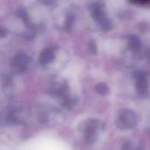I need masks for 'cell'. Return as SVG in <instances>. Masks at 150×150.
Wrapping results in <instances>:
<instances>
[{
    "instance_id": "obj_6",
    "label": "cell",
    "mask_w": 150,
    "mask_h": 150,
    "mask_svg": "<svg viewBox=\"0 0 150 150\" xmlns=\"http://www.w3.org/2000/svg\"><path fill=\"white\" fill-rule=\"evenodd\" d=\"M48 92L53 97L64 99L69 95V85L65 79L60 77H56L50 82L48 88Z\"/></svg>"
},
{
    "instance_id": "obj_12",
    "label": "cell",
    "mask_w": 150,
    "mask_h": 150,
    "mask_svg": "<svg viewBox=\"0 0 150 150\" xmlns=\"http://www.w3.org/2000/svg\"><path fill=\"white\" fill-rule=\"evenodd\" d=\"M124 149H143L144 146L142 144L136 140H128L122 146Z\"/></svg>"
},
{
    "instance_id": "obj_3",
    "label": "cell",
    "mask_w": 150,
    "mask_h": 150,
    "mask_svg": "<svg viewBox=\"0 0 150 150\" xmlns=\"http://www.w3.org/2000/svg\"><path fill=\"white\" fill-rule=\"evenodd\" d=\"M38 120L42 125H55L64 120L62 112L53 105H42L38 110Z\"/></svg>"
},
{
    "instance_id": "obj_1",
    "label": "cell",
    "mask_w": 150,
    "mask_h": 150,
    "mask_svg": "<svg viewBox=\"0 0 150 150\" xmlns=\"http://www.w3.org/2000/svg\"><path fill=\"white\" fill-rule=\"evenodd\" d=\"M105 123L96 119H89L82 122L79 130L88 144L95 143L105 130Z\"/></svg>"
},
{
    "instance_id": "obj_13",
    "label": "cell",
    "mask_w": 150,
    "mask_h": 150,
    "mask_svg": "<svg viewBox=\"0 0 150 150\" xmlns=\"http://www.w3.org/2000/svg\"><path fill=\"white\" fill-rule=\"evenodd\" d=\"M75 18H76V16L73 13H67L66 15L65 21H64V28L67 31H70V29L73 26V23L75 21Z\"/></svg>"
},
{
    "instance_id": "obj_4",
    "label": "cell",
    "mask_w": 150,
    "mask_h": 150,
    "mask_svg": "<svg viewBox=\"0 0 150 150\" xmlns=\"http://www.w3.org/2000/svg\"><path fill=\"white\" fill-rule=\"evenodd\" d=\"M137 93L142 98H150V72L136 70L133 73Z\"/></svg>"
},
{
    "instance_id": "obj_5",
    "label": "cell",
    "mask_w": 150,
    "mask_h": 150,
    "mask_svg": "<svg viewBox=\"0 0 150 150\" xmlns=\"http://www.w3.org/2000/svg\"><path fill=\"white\" fill-rule=\"evenodd\" d=\"M138 116L131 109H124L119 114L116 120V125L120 130L133 129L138 125Z\"/></svg>"
},
{
    "instance_id": "obj_15",
    "label": "cell",
    "mask_w": 150,
    "mask_h": 150,
    "mask_svg": "<svg viewBox=\"0 0 150 150\" xmlns=\"http://www.w3.org/2000/svg\"><path fill=\"white\" fill-rule=\"evenodd\" d=\"M133 4L140 6H150V0H130Z\"/></svg>"
},
{
    "instance_id": "obj_16",
    "label": "cell",
    "mask_w": 150,
    "mask_h": 150,
    "mask_svg": "<svg viewBox=\"0 0 150 150\" xmlns=\"http://www.w3.org/2000/svg\"><path fill=\"white\" fill-rule=\"evenodd\" d=\"M89 50L92 53H94V54H96L97 51H98V48H97V45L95 43V42L94 40H91L89 44Z\"/></svg>"
},
{
    "instance_id": "obj_8",
    "label": "cell",
    "mask_w": 150,
    "mask_h": 150,
    "mask_svg": "<svg viewBox=\"0 0 150 150\" xmlns=\"http://www.w3.org/2000/svg\"><path fill=\"white\" fill-rule=\"evenodd\" d=\"M104 7H105V4L103 1H96L91 6V14L93 18L98 22V24L108 18L106 13H105Z\"/></svg>"
},
{
    "instance_id": "obj_18",
    "label": "cell",
    "mask_w": 150,
    "mask_h": 150,
    "mask_svg": "<svg viewBox=\"0 0 150 150\" xmlns=\"http://www.w3.org/2000/svg\"><path fill=\"white\" fill-rule=\"evenodd\" d=\"M144 55H145V57H146V58L147 59V60L150 61V48H147V49L145 51Z\"/></svg>"
},
{
    "instance_id": "obj_7",
    "label": "cell",
    "mask_w": 150,
    "mask_h": 150,
    "mask_svg": "<svg viewBox=\"0 0 150 150\" xmlns=\"http://www.w3.org/2000/svg\"><path fill=\"white\" fill-rule=\"evenodd\" d=\"M31 62L29 56L24 51H20L14 56L11 61V67L16 74L24 73Z\"/></svg>"
},
{
    "instance_id": "obj_11",
    "label": "cell",
    "mask_w": 150,
    "mask_h": 150,
    "mask_svg": "<svg viewBox=\"0 0 150 150\" xmlns=\"http://www.w3.org/2000/svg\"><path fill=\"white\" fill-rule=\"evenodd\" d=\"M142 43L140 38L136 35H129L127 39L128 49L133 54H139L142 50Z\"/></svg>"
},
{
    "instance_id": "obj_14",
    "label": "cell",
    "mask_w": 150,
    "mask_h": 150,
    "mask_svg": "<svg viewBox=\"0 0 150 150\" xmlns=\"http://www.w3.org/2000/svg\"><path fill=\"white\" fill-rule=\"evenodd\" d=\"M95 90L98 92L99 95H102V96H105V95H108L109 92V89L108 86H107L106 83H99L95 86Z\"/></svg>"
},
{
    "instance_id": "obj_2",
    "label": "cell",
    "mask_w": 150,
    "mask_h": 150,
    "mask_svg": "<svg viewBox=\"0 0 150 150\" xmlns=\"http://www.w3.org/2000/svg\"><path fill=\"white\" fill-rule=\"evenodd\" d=\"M29 117L28 109L22 106L8 105L0 115V123L2 125H22L26 122Z\"/></svg>"
},
{
    "instance_id": "obj_9",
    "label": "cell",
    "mask_w": 150,
    "mask_h": 150,
    "mask_svg": "<svg viewBox=\"0 0 150 150\" xmlns=\"http://www.w3.org/2000/svg\"><path fill=\"white\" fill-rule=\"evenodd\" d=\"M56 50L54 47H48L42 50L39 56V62L42 66L46 67L54 61Z\"/></svg>"
},
{
    "instance_id": "obj_10",
    "label": "cell",
    "mask_w": 150,
    "mask_h": 150,
    "mask_svg": "<svg viewBox=\"0 0 150 150\" xmlns=\"http://www.w3.org/2000/svg\"><path fill=\"white\" fill-rule=\"evenodd\" d=\"M13 81L10 76L7 75L0 76V89L5 96H11L13 90Z\"/></svg>"
},
{
    "instance_id": "obj_17",
    "label": "cell",
    "mask_w": 150,
    "mask_h": 150,
    "mask_svg": "<svg viewBox=\"0 0 150 150\" xmlns=\"http://www.w3.org/2000/svg\"><path fill=\"white\" fill-rule=\"evenodd\" d=\"M8 35V31L5 27L2 26H0V38H5Z\"/></svg>"
}]
</instances>
